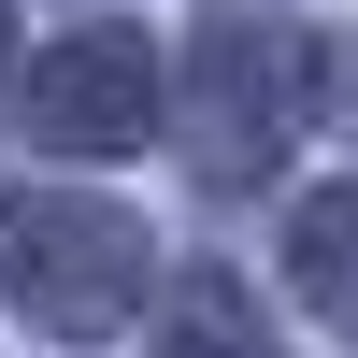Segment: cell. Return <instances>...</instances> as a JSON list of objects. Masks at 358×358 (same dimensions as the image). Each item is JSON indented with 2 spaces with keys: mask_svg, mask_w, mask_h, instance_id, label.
Masks as SVG:
<instances>
[{
  "mask_svg": "<svg viewBox=\"0 0 358 358\" xmlns=\"http://www.w3.org/2000/svg\"><path fill=\"white\" fill-rule=\"evenodd\" d=\"M0 287H15L29 330L57 344H101L143 315V229L115 201H72V187H15L0 201Z\"/></svg>",
  "mask_w": 358,
  "mask_h": 358,
  "instance_id": "1",
  "label": "cell"
},
{
  "mask_svg": "<svg viewBox=\"0 0 358 358\" xmlns=\"http://www.w3.org/2000/svg\"><path fill=\"white\" fill-rule=\"evenodd\" d=\"M315 115V43L287 15H215L187 43V158L201 187H258Z\"/></svg>",
  "mask_w": 358,
  "mask_h": 358,
  "instance_id": "2",
  "label": "cell"
},
{
  "mask_svg": "<svg viewBox=\"0 0 358 358\" xmlns=\"http://www.w3.org/2000/svg\"><path fill=\"white\" fill-rule=\"evenodd\" d=\"M143 115H158V72L129 29H72L29 57V143H57V158H129Z\"/></svg>",
  "mask_w": 358,
  "mask_h": 358,
  "instance_id": "3",
  "label": "cell"
},
{
  "mask_svg": "<svg viewBox=\"0 0 358 358\" xmlns=\"http://www.w3.org/2000/svg\"><path fill=\"white\" fill-rule=\"evenodd\" d=\"M158 358H273V315H258L244 273H187L158 315Z\"/></svg>",
  "mask_w": 358,
  "mask_h": 358,
  "instance_id": "4",
  "label": "cell"
},
{
  "mask_svg": "<svg viewBox=\"0 0 358 358\" xmlns=\"http://www.w3.org/2000/svg\"><path fill=\"white\" fill-rule=\"evenodd\" d=\"M287 273H301V301L358 330V187H315L301 215H287Z\"/></svg>",
  "mask_w": 358,
  "mask_h": 358,
  "instance_id": "5",
  "label": "cell"
}]
</instances>
